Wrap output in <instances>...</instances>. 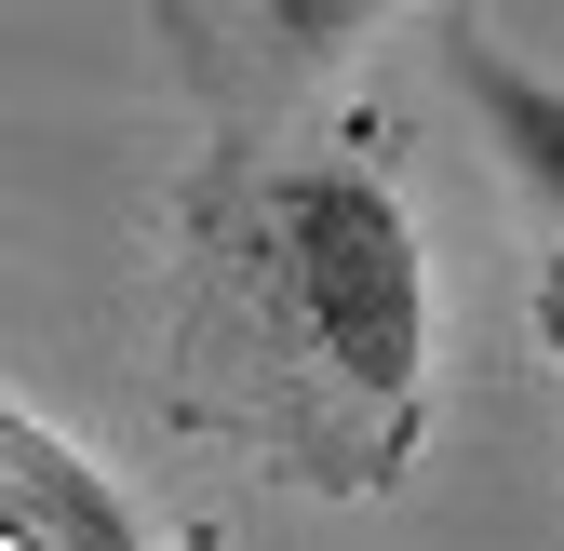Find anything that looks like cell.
Instances as JSON below:
<instances>
[{"label": "cell", "mask_w": 564, "mask_h": 551, "mask_svg": "<svg viewBox=\"0 0 564 551\" xmlns=\"http://www.w3.org/2000/svg\"><path fill=\"white\" fill-rule=\"evenodd\" d=\"M0 551H149V525L67 431L0 418Z\"/></svg>", "instance_id": "cell-2"}, {"label": "cell", "mask_w": 564, "mask_h": 551, "mask_svg": "<svg viewBox=\"0 0 564 551\" xmlns=\"http://www.w3.org/2000/svg\"><path fill=\"white\" fill-rule=\"evenodd\" d=\"M229 283L323 403H364L403 471L416 390H431V256H416L403 202L364 162H282L229 216Z\"/></svg>", "instance_id": "cell-1"}, {"label": "cell", "mask_w": 564, "mask_h": 551, "mask_svg": "<svg viewBox=\"0 0 564 551\" xmlns=\"http://www.w3.org/2000/svg\"><path fill=\"white\" fill-rule=\"evenodd\" d=\"M256 14H269V41H282V54H336L349 28L377 14V0H256Z\"/></svg>", "instance_id": "cell-4"}, {"label": "cell", "mask_w": 564, "mask_h": 551, "mask_svg": "<svg viewBox=\"0 0 564 551\" xmlns=\"http://www.w3.org/2000/svg\"><path fill=\"white\" fill-rule=\"evenodd\" d=\"M444 67L470 82V121L498 134V162H511V188H524L538 216L564 229V82H538L524 54H498V41L470 28V14L444 28Z\"/></svg>", "instance_id": "cell-3"}, {"label": "cell", "mask_w": 564, "mask_h": 551, "mask_svg": "<svg viewBox=\"0 0 564 551\" xmlns=\"http://www.w3.org/2000/svg\"><path fill=\"white\" fill-rule=\"evenodd\" d=\"M538 336L564 350V269H538Z\"/></svg>", "instance_id": "cell-5"}]
</instances>
